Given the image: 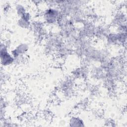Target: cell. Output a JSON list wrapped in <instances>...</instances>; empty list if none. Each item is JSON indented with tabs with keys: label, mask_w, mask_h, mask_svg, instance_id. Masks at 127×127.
Returning <instances> with one entry per match:
<instances>
[{
	"label": "cell",
	"mask_w": 127,
	"mask_h": 127,
	"mask_svg": "<svg viewBox=\"0 0 127 127\" xmlns=\"http://www.w3.org/2000/svg\"><path fill=\"white\" fill-rule=\"evenodd\" d=\"M0 56L1 63L3 65L10 64L13 61V58L7 53L5 48H2V46H1Z\"/></svg>",
	"instance_id": "cell-1"
}]
</instances>
